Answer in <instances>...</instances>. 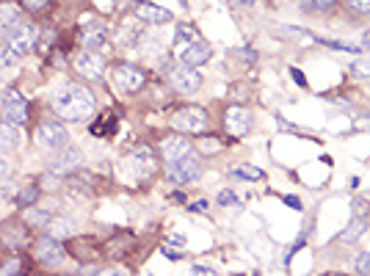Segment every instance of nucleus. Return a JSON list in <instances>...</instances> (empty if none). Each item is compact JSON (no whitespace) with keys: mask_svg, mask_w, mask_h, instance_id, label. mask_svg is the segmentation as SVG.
Instances as JSON below:
<instances>
[{"mask_svg":"<svg viewBox=\"0 0 370 276\" xmlns=\"http://www.w3.org/2000/svg\"><path fill=\"white\" fill-rule=\"evenodd\" d=\"M199 174H202V158L193 155V152H188L185 158L174 160V163H169V177L180 185L193 183Z\"/></svg>","mask_w":370,"mask_h":276,"instance_id":"7","label":"nucleus"},{"mask_svg":"<svg viewBox=\"0 0 370 276\" xmlns=\"http://www.w3.org/2000/svg\"><path fill=\"white\" fill-rule=\"evenodd\" d=\"M224 125H227L230 136L243 138L249 133V127H252V113L246 108H240V105H232L230 111L224 113Z\"/></svg>","mask_w":370,"mask_h":276,"instance_id":"12","label":"nucleus"},{"mask_svg":"<svg viewBox=\"0 0 370 276\" xmlns=\"http://www.w3.org/2000/svg\"><path fill=\"white\" fill-rule=\"evenodd\" d=\"M130 166L139 172V174H149V172H155V155H152V149L144 144V146H136L133 152H130Z\"/></svg>","mask_w":370,"mask_h":276,"instance_id":"18","label":"nucleus"},{"mask_svg":"<svg viewBox=\"0 0 370 276\" xmlns=\"http://www.w3.org/2000/svg\"><path fill=\"white\" fill-rule=\"evenodd\" d=\"M136 17H139L141 22H149V25H163V22H169L172 20V11L169 8H163V6H155V3H139L136 6Z\"/></svg>","mask_w":370,"mask_h":276,"instance_id":"16","label":"nucleus"},{"mask_svg":"<svg viewBox=\"0 0 370 276\" xmlns=\"http://www.w3.org/2000/svg\"><path fill=\"white\" fill-rule=\"evenodd\" d=\"M193 42H202L199 34H196V28L193 25H180L177 34H174V50H183V47L193 45Z\"/></svg>","mask_w":370,"mask_h":276,"instance_id":"22","label":"nucleus"},{"mask_svg":"<svg viewBox=\"0 0 370 276\" xmlns=\"http://www.w3.org/2000/svg\"><path fill=\"white\" fill-rule=\"evenodd\" d=\"M368 227H370V202L357 199V202H354V219H351L348 230L343 232L337 240H340V243H351V240H357Z\"/></svg>","mask_w":370,"mask_h":276,"instance_id":"10","label":"nucleus"},{"mask_svg":"<svg viewBox=\"0 0 370 276\" xmlns=\"http://www.w3.org/2000/svg\"><path fill=\"white\" fill-rule=\"evenodd\" d=\"M36 39H39V28L34 22H25V25H14L6 36V45L14 55H28L34 47H36Z\"/></svg>","mask_w":370,"mask_h":276,"instance_id":"3","label":"nucleus"},{"mask_svg":"<svg viewBox=\"0 0 370 276\" xmlns=\"http://www.w3.org/2000/svg\"><path fill=\"white\" fill-rule=\"evenodd\" d=\"M193 210H196V213H205V210H207V202H205V199H202V202H196V205H193Z\"/></svg>","mask_w":370,"mask_h":276,"instance_id":"40","label":"nucleus"},{"mask_svg":"<svg viewBox=\"0 0 370 276\" xmlns=\"http://www.w3.org/2000/svg\"><path fill=\"white\" fill-rule=\"evenodd\" d=\"M34 254H36V260L39 263H45V265H53V263H58L61 257H64V246H61V240H55V237H39L36 240V246H34Z\"/></svg>","mask_w":370,"mask_h":276,"instance_id":"13","label":"nucleus"},{"mask_svg":"<svg viewBox=\"0 0 370 276\" xmlns=\"http://www.w3.org/2000/svg\"><path fill=\"white\" fill-rule=\"evenodd\" d=\"M36 141H39V146H45L50 152H58V149L69 146V130L61 122L47 119L36 127Z\"/></svg>","mask_w":370,"mask_h":276,"instance_id":"4","label":"nucleus"},{"mask_svg":"<svg viewBox=\"0 0 370 276\" xmlns=\"http://www.w3.org/2000/svg\"><path fill=\"white\" fill-rule=\"evenodd\" d=\"M329 276H340V274H329Z\"/></svg>","mask_w":370,"mask_h":276,"instance_id":"42","label":"nucleus"},{"mask_svg":"<svg viewBox=\"0 0 370 276\" xmlns=\"http://www.w3.org/2000/svg\"><path fill=\"white\" fill-rule=\"evenodd\" d=\"M20 17H22V8H20L17 3H3V6H0V28H3V31L14 28V25L20 22Z\"/></svg>","mask_w":370,"mask_h":276,"instance_id":"20","label":"nucleus"},{"mask_svg":"<svg viewBox=\"0 0 370 276\" xmlns=\"http://www.w3.org/2000/svg\"><path fill=\"white\" fill-rule=\"evenodd\" d=\"M47 6H50V0H22V8H25V11H31V14L45 11Z\"/></svg>","mask_w":370,"mask_h":276,"instance_id":"27","label":"nucleus"},{"mask_svg":"<svg viewBox=\"0 0 370 276\" xmlns=\"http://www.w3.org/2000/svg\"><path fill=\"white\" fill-rule=\"evenodd\" d=\"M348 6L354 11H362V14H370V0H348Z\"/></svg>","mask_w":370,"mask_h":276,"instance_id":"31","label":"nucleus"},{"mask_svg":"<svg viewBox=\"0 0 370 276\" xmlns=\"http://www.w3.org/2000/svg\"><path fill=\"white\" fill-rule=\"evenodd\" d=\"M45 230H47V235H50V237H55V240H64V237L75 235V224H72L69 219H50V224H47Z\"/></svg>","mask_w":370,"mask_h":276,"instance_id":"19","label":"nucleus"},{"mask_svg":"<svg viewBox=\"0 0 370 276\" xmlns=\"http://www.w3.org/2000/svg\"><path fill=\"white\" fill-rule=\"evenodd\" d=\"M39 193H42V188L39 183H28L20 193H17V205H22V207H31V205H36V199H39Z\"/></svg>","mask_w":370,"mask_h":276,"instance_id":"23","label":"nucleus"},{"mask_svg":"<svg viewBox=\"0 0 370 276\" xmlns=\"http://www.w3.org/2000/svg\"><path fill=\"white\" fill-rule=\"evenodd\" d=\"M210 55H213V50L207 47V42H193V45L177 50L180 64H188V67H202L210 61Z\"/></svg>","mask_w":370,"mask_h":276,"instance_id":"15","label":"nucleus"},{"mask_svg":"<svg viewBox=\"0 0 370 276\" xmlns=\"http://www.w3.org/2000/svg\"><path fill=\"white\" fill-rule=\"evenodd\" d=\"M362 42H365V45L370 47V34H368V36H365V39H362Z\"/></svg>","mask_w":370,"mask_h":276,"instance_id":"41","label":"nucleus"},{"mask_svg":"<svg viewBox=\"0 0 370 276\" xmlns=\"http://www.w3.org/2000/svg\"><path fill=\"white\" fill-rule=\"evenodd\" d=\"M83 47H86L89 53H100V55L111 53V39H108V31H105L102 25H89V28L83 31Z\"/></svg>","mask_w":370,"mask_h":276,"instance_id":"14","label":"nucleus"},{"mask_svg":"<svg viewBox=\"0 0 370 276\" xmlns=\"http://www.w3.org/2000/svg\"><path fill=\"white\" fill-rule=\"evenodd\" d=\"M94 94L86 86H67L53 97V111L55 116L67 119V122H86L89 116H94Z\"/></svg>","mask_w":370,"mask_h":276,"instance_id":"1","label":"nucleus"},{"mask_svg":"<svg viewBox=\"0 0 370 276\" xmlns=\"http://www.w3.org/2000/svg\"><path fill=\"white\" fill-rule=\"evenodd\" d=\"M191 152V141L183 136V133H177V136H169L163 138V158L169 160V163H174V160H180Z\"/></svg>","mask_w":370,"mask_h":276,"instance_id":"17","label":"nucleus"},{"mask_svg":"<svg viewBox=\"0 0 370 276\" xmlns=\"http://www.w3.org/2000/svg\"><path fill=\"white\" fill-rule=\"evenodd\" d=\"M354 268H357V274L359 276H370V251H362V254L357 257Z\"/></svg>","mask_w":370,"mask_h":276,"instance_id":"26","label":"nucleus"},{"mask_svg":"<svg viewBox=\"0 0 370 276\" xmlns=\"http://www.w3.org/2000/svg\"><path fill=\"white\" fill-rule=\"evenodd\" d=\"M6 174H8V160H6L3 155H0V180H3Z\"/></svg>","mask_w":370,"mask_h":276,"instance_id":"38","label":"nucleus"},{"mask_svg":"<svg viewBox=\"0 0 370 276\" xmlns=\"http://www.w3.org/2000/svg\"><path fill=\"white\" fill-rule=\"evenodd\" d=\"M191 276H216V271H210V268H205V265H193V268H191Z\"/></svg>","mask_w":370,"mask_h":276,"instance_id":"33","label":"nucleus"},{"mask_svg":"<svg viewBox=\"0 0 370 276\" xmlns=\"http://www.w3.org/2000/svg\"><path fill=\"white\" fill-rule=\"evenodd\" d=\"M50 219H53V216L45 213V210H34V207L28 210V207H25V221H28L31 227H47V224H50Z\"/></svg>","mask_w":370,"mask_h":276,"instance_id":"24","label":"nucleus"},{"mask_svg":"<svg viewBox=\"0 0 370 276\" xmlns=\"http://www.w3.org/2000/svg\"><path fill=\"white\" fill-rule=\"evenodd\" d=\"M81 149H75V146H64V149H58V152H53V158H50V172L53 174H75V169L81 166Z\"/></svg>","mask_w":370,"mask_h":276,"instance_id":"11","label":"nucleus"},{"mask_svg":"<svg viewBox=\"0 0 370 276\" xmlns=\"http://www.w3.org/2000/svg\"><path fill=\"white\" fill-rule=\"evenodd\" d=\"M72 69L81 75V78H89V81H102L105 75V61L97 55V53H89V50H78L72 53Z\"/></svg>","mask_w":370,"mask_h":276,"instance_id":"6","label":"nucleus"},{"mask_svg":"<svg viewBox=\"0 0 370 276\" xmlns=\"http://www.w3.org/2000/svg\"><path fill=\"white\" fill-rule=\"evenodd\" d=\"M3 116H6V122L17 125V127L28 122V102L17 89H8L3 94Z\"/></svg>","mask_w":370,"mask_h":276,"instance_id":"9","label":"nucleus"},{"mask_svg":"<svg viewBox=\"0 0 370 276\" xmlns=\"http://www.w3.org/2000/svg\"><path fill=\"white\" fill-rule=\"evenodd\" d=\"M324 45H329V47H334V50H345V53H362L359 47H354V45H345V42H329V39H321Z\"/></svg>","mask_w":370,"mask_h":276,"instance_id":"30","label":"nucleus"},{"mask_svg":"<svg viewBox=\"0 0 370 276\" xmlns=\"http://www.w3.org/2000/svg\"><path fill=\"white\" fill-rule=\"evenodd\" d=\"M285 202H287V207H293V210H301V202H299L296 196H287Z\"/></svg>","mask_w":370,"mask_h":276,"instance_id":"37","label":"nucleus"},{"mask_svg":"<svg viewBox=\"0 0 370 276\" xmlns=\"http://www.w3.org/2000/svg\"><path fill=\"white\" fill-rule=\"evenodd\" d=\"M14 58H17V55H14V53L8 50V45L3 42V45H0V69H6V67H11V64H14Z\"/></svg>","mask_w":370,"mask_h":276,"instance_id":"28","label":"nucleus"},{"mask_svg":"<svg viewBox=\"0 0 370 276\" xmlns=\"http://www.w3.org/2000/svg\"><path fill=\"white\" fill-rule=\"evenodd\" d=\"M172 127L183 136H191V133H202L207 127V111L199 108V105H188L183 111H177L172 116Z\"/></svg>","mask_w":370,"mask_h":276,"instance_id":"2","label":"nucleus"},{"mask_svg":"<svg viewBox=\"0 0 370 276\" xmlns=\"http://www.w3.org/2000/svg\"><path fill=\"white\" fill-rule=\"evenodd\" d=\"M144 83H146V72L141 67H136V64H116L114 67V86L119 92L133 94L139 92Z\"/></svg>","mask_w":370,"mask_h":276,"instance_id":"5","label":"nucleus"},{"mask_svg":"<svg viewBox=\"0 0 370 276\" xmlns=\"http://www.w3.org/2000/svg\"><path fill=\"white\" fill-rule=\"evenodd\" d=\"M313 6H318V8H331L334 6V0H310Z\"/></svg>","mask_w":370,"mask_h":276,"instance_id":"36","label":"nucleus"},{"mask_svg":"<svg viewBox=\"0 0 370 276\" xmlns=\"http://www.w3.org/2000/svg\"><path fill=\"white\" fill-rule=\"evenodd\" d=\"M235 174L238 177H246V180H263V172L257 166H238Z\"/></svg>","mask_w":370,"mask_h":276,"instance_id":"25","label":"nucleus"},{"mask_svg":"<svg viewBox=\"0 0 370 276\" xmlns=\"http://www.w3.org/2000/svg\"><path fill=\"white\" fill-rule=\"evenodd\" d=\"M354 72H359V75H370V64L368 61H359V64L354 67Z\"/></svg>","mask_w":370,"mask_h":276,"instance_id":"35","label":"nucleus"},{"mask_svg":"<svg viewBox=\"0 0 370 276\" xmlns=\"http://www.w3.org/2000/svg\"><path fill=\"white\" fill-rule=\"evenodd\" d=\"M290 75H293V81H296L299 86H307V78L301 75V69H296V67H293V69H290Z\"/></svg>","mask_w":370,"mask_h":276,"instance_id":"34","label":"nucleus"},{"mask_svg":"<svg viewBox=\"0 0 370 276\" xmlns=\"http://www.w3.org/2000/svg\"><path fill=\"white\" fill-rule=\"evenodd\" d=\"M219 202H221V205H227V207H230V205H235V202H238V196H235V193H232V191H221V193H219Z\"/></svg>","mask_w":370,"mask_h":276,"instance_id":"32","label":"nucleus"},{"mask_svg":"<svg viewBox=\"0 0 370 276\" xmlns=\"http://www.w3.org/2000/svg\"><path fill=\"white\" fill-rule=\"evenodd\" d=\"M0 146H8V149H17L20 146V130H17V125L0 122Z\"/></svg>","mask_w":370,"mask_h":276,"instance_id":"21","label":"nucleus"},{"mask_svg":"<svg viewBox=\"0 0 370 276\" xmlns=\"http://www.w3.org/2000/svg\"><path fill=\"white\" fill-rule=\"evenodd\" d=\"M72 183L78 185L81 191H86V193H92V191H94V188H92V174H78Z\"/></svg>","mask_w":370,"mask_h":276,"instance_id":"29","label":"nucleus"},{"mask_svg":"<svg viewBox=\"0 0 370 276\" xmlns=\"http://www.w3.org/2000/svg\"><path fill=\"white\" fill-rule=\"evenodd\" d=\"M169 81L180 94H193L202 86V75L196 72V67H188V64H174L169 69Z\"/></svg>","mask_w":370,"mask_h":276,"instance_id":"8","label":"nucleus"},{"mask_svg":"<svg viewBox=\"0 0 370 276\" xmlns=\"http://www.w3.org/2000/svg\"><path fill=\"white\" fill-rule=\"evenodd\" d=\"M97 276H128L125 271H116V268H108V271H100Z\"/></svg>","mask_w":370,"mask_h":276,"instance_id":"39","label":"nucleus"}]
</instances>
